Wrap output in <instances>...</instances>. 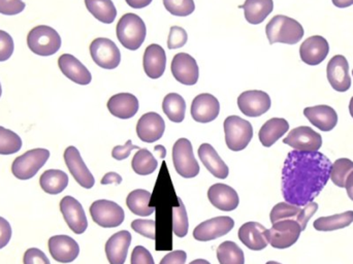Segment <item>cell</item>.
<instances>
[{
  "label": "cell",
  "mask_w": 353,
  "mask_h": 264,
  "mask_svg": "<svg viewBox=\"0 0 353 264\" xmlns=\"http://www.w3.org/2000/svg\"><path fill=\"white\" fill-rule=\"evenodd\" d=\"M332 164L319 151L290 152L282 168V195L286 203L299 207L313 203L331 178Z\"/></svg>",
  "instance_id": "6da1fadb"
},
{
  "label": "cell",
  "mask_w": 353,
  "mask_h": 264,
  "mask_svg": "<svg viewBox=\"0 0 353 264\" xmlns=\"http://www.w3.org/2000/svg\"><path fill=\"white\" fill-rule=\"evenodd\" d=\"M265 33L270 45L276 43L296 45L304 37V28L294 19L283 14H277L268 23Z\"/></svg>",
  "instance_id": "7a4b0ae2"
},
{
  "label": "cell",
  "mask_w": 353,
  "mask_h": 264,
  "mask_svg": "<svg viewBox=\"0 0 353 264\" xmlns=\"http://www.w3.org/2000/svg\"><path fill=\"white\" fill-rule=\"evenodd\" d=\"M116 33L120 43L125 49L137 51L140 49L146 39V25L138 14L128 12L120 19Z\"/></svg>",
  "instance_id": "3957f363"
},
{
  "label": "cell",
  "mask_w": 353,
  "mask_h": 264,
  "mask_svg": "<svg viewBox=\"0 0 353 264\" xmlns=\"http://www.w3.org/2000/svg\"><path fill=\"white\" fill-rule=\"evenodd\" d=\"M27 45L32 53L48 57L59 51L61 48V37L52 27L39 25L28 33Z\"/></svg>",
  "instance_id": "277c9868"
},
{
  "label": "cell",
  "mask_w": 353,
  "mask_h": 264,
  "mask_svg": "<svg viewBox=\"0 0 353 264\" xmlns=\"http://www.w3.org/2000/svg\"><path fill=\"white\" fill-rule=\"evenodd\" d=\"M50 158L47 149H32L19 156L12 162V172L18 180L27 181L32 179L39 170L45 165Z\"/></svg>",
  "instance_id": "5b68a950"
},
{
  "label": "cell",
  "mask_w": 353,
  "mask_h": 264,
  "mask_svg": "<svg viewBox=\"0 0 353 264\" xmlns=\"http://www.w3.org/2000/svg\"><path fill=\"white\" fill-rule=\"evenodd\" d=\"M223 125L228 149L234 152L246 149L253 137V128L250 122L239 116H230L226 118Z\"/></svg>",
  "instance_id": "8992f818"
},
{
  "label": "cell",
  "mask_w": 353,
  "mask_h": 264,
  "mask_svg": "<svg viewBox=\"0 0 353 264\" xmlns=\"http://www.w3.org/2000/svg\"><path fill=\"white\" fill-rule=\"evenodd\" d=\"M302 227L294 220H281L273 224L265 232L268 243L275 249H288L294 246L300 238Z\"/></svg>",
  "instance_id": "52a82bcc"
},
{
  "label": "cell",
  "mask_w": 353,
  "mask_h": 264,
  "mask_svg": "<svg viewBox=\"0 0 353 264\" xmlns=\"http://www.w3.org/2000/svg\"><path fill=\"white\" fill-rule=\"evenodd\" d=\"M319 210V205L316 203H310L305 207L290 205L288 203H279L273 207L270 214V220L272 224L281 220H294L300 224L302 230H306L309 220L314 216Z\"/></svg>",
  "instance_id": "ba28073f"
},
{
  "label": "cell",
  "mask_w": 353,
  "mask_h": 264,
  "mask_svg": "<svg viewBox=\"0 0 353 264\" xmlns=\"http://www.w3.org/2000/svg\"><path fill=\"white\" fill-rule=\"evenodd\" d=\"M173 162L176 174L192 179L199 174V165L193 154L192 145L187 139H180L173 147Z\"/></svg>",
  "instance_id": "9c48e42d"
},
{
  "label": "cell",
  "mask_w": 353,
  "mask_h": 264,
  "mask_svg": "<svg viewBox=\"0 0 353 264\" xmlns=\"http://www.w3.org/2000/svg\"><path fill=\"white\" fill-rule=\"evenodd\" d=\"M90 215L97 225L103 228H115L123 223L125 214L118 203L107 199L94 201L90 207Z\"/></svg>",
  "instance_id": "30bf717a"
},
{
  "label": "cell",
  "mask_w": 353,
  "mask_h": 264,
  "mask_svg": "<svg viewBox=\"0 0 353 264\" xmlns=\"http://www.w3.org/2000/svg\"><path fill=\"white\" fill-rule=\"evenodd\" d=\"M93 61L105 70H115L121 62V53L117 45L111 39L99 37L90 45Z\"/></svg>",
  "instance_id": "8fae6325"
},
{
  "label": "cell",
  "mask_w": 353,
  "mask_h": 264,
  "mask_svg": "<svg viewBox=\"0 0 353 264\" xmlns=\"http://www.w3.org/2000/svg\"><path fill=\"white\" fill-rule=\"evenodd\" d=\"M271 97L265 91H245L238 99V107L243 115L256 118L271 109Z\"/></svg>",
  "instance_id": "7c38bea8"
},
{
  "label": "cell",
  "mask_w": 353,
  "mask_h": 264,
  "mask_svg": "<svg viewBox=\"0 0 353 264\" xmlns=\"http://www.w3.org/2000/svg\"><path fill=\"white\" fill-rule=\"evenodd\" d=\"M234 226L232 218L228 216L212 218L197 225L193 230V238L199 242H209L225 236Z\"/></svg>",
  "instance_id": "4fadbf2b"
},
{
  "label": "cell",
  "mask_w": 353,
  "mask_h": 264,
  "mask_svg": "<svg viewBox=\"0 0 353 264\" xmlns=\"http://www.w3.org/2000/svg\"><path fill=\"white\" fill-rule=\"evenodd\" d=\"M283 143L296 151L314 152L323 145V137L309 126H300L288 133Z\"/></svg>",
  "instance_id": "5bb4252c"
},
{
  "label": "cell",
  "mask_w": 353,
  "mask_h": 264,
  "mask_svg": "<svg viewBox=\"0 0 353 264\" xmlns=\"http://www.w3.org/2000/svg\"><path fill=\"white\" fill-rule=\"evenodd\" d=\"M64 161L74 176L76 182L85 189H91L94 186V176L85 164L84 160L81 157L80 152L74 145H70L64 152Z\"/></svg>",
  "instance_id": "9a60e30c"
},
{
  "label": "cell",
  "mask_w": 353,
  "mask_h": 264,
  "mask_svg": "<svg viewBox=\"0 0 353 264\" xmlns=\"http://www.w3.org/2000/svg\"><path fill=\"white\" fill-rule=\"evenodd\" d=\"M174 78L181 84L193 86L199 78V68L196 60L187 53H178L174 56L171 65Z\"/></svg>",
  "instance_id": "2e32d148"
},
{
  "label": "cell",
  "mask_w": 353,
  "mask_h": 264,
  "mask_svg": "<svg viewBox=\"0 0 353 264\" xmlns=\"http://www.w3.org/2000/svg\"><path fill=\"white\" fill-rule=\"evenodd\" d=\"M60 211L68 227L76 234H82L88 227L86 214L82 205L72 196H65L60 201Z\"/></svg>",
  "instance_id": "e0dca14e"
},
{
  "label": "cell",
  "mask_w": 353,
  "mask_h": 264,
  "mask_svg": "<svg viewBox=\"0 0 353 264\" xmlns=\"http://www.w3.org/2000/svg\"><path fill=\"white\" fill-rule=\"evenodd\" d=\"M327 80L338 92H346L352 86L350 64L344 56L336 55L330 60L327 68Z\"/></svg>",
  "instance_id": "ac0fdd59"
},
{
  "label": "cell",
  "mask_w": 353,
  "mask_h": 264,
  "mask_svg": "<svg viewBox=\"0 0 353 264\" xmlns=\"http://www.w3.org/2000/svg\"><path fill=\"white\" fill-rule=\"evenodd\" d=\"M48 246H49L50 254L57 263H72L80 254V247L78 243L74 238L64 234L50 238Z\"/></svg>",
  "instance_id": "d6986e66"
},
{
  "label": "cell",
  "mask_w": 353,
  "mask_h": 264,
  "mask_svg": "<svg viewBox=\"0 0 353 264\" xmlns=\"http://www.w3.org/2000/svg\"><path fill=\"white\" fill-rule=\"evenodd\" d=\"M191 116L199 123H210L219 115L220 103L209 93L197 95L191 103Z\"/></svg>",
  "instance_id": "ffe728a7"
},
{
  "label": "cell",
  "mask_w": 353,
  "mask_h": 264,
  "mask_svg": "<svg viewBox=\"0 0 353 264\" xmlns=\"http://www.w3.org/2000/svg\"><path fill=\"white\" fill-rule=\"evenodd\" d=\"M330 52V45L325 37L313 35L301 45V59L308 65L315 66L325 61Z\"/></svg>",
  "instance_id": "44dd1931"
},
{
  "label": "cell",
  "mask_w": 353,
  "mask_h": 264,
  "mask_svg": "<svg viewBox=\"0 0 353 264\" xmlns=\"http://www.w3.org/2000/svg\"><path fill=\"white\" fill-rule=\"evenodd\" d=\"M165 130V120L154 112L143 115L137 124V134L145 143H152L159 141L163 137Z\"/></svg>",
  "instance_id": "7402d4cb"
},
{
  "label": "cell",
  "mask_w": 353,
  "mask_h": 264,
  "mask_svg": "<svg viewBox=\"0 0 353 264\" xmlns=\"http://www.w3.org/2000/svg\"><path fill=\"white\" fill-rule=\"evenodd\" d=\"M208 199L214 207L223 212L234 211L240 203L236 191L222 183L210 187L208 190Z\"/></svg>",
  "instance_id": "603a6c76"
},
{
  "label": "cell",
  "mask_w": 353,
  "mask_h": 264,
  "mask_svg": "<svg viewBox=\"0 0 353 264\" xmlns=\"http://www.w3.org/2000/svg\"><path fill=\"white\" fill-rule=\"evenodd\" d=\"M58 65L62 74L70 79L76 84L85 85L90 84L92 81V76L88 68L74 56L70 54H63L58 59Z\"/></svg>",
  "instance_id": "cb8c5ba5"
},
{
  "label": "cell",
  "mask_w": 353,
  "mask_h": 264,
  "mask_svg": "<svg viewBox=\"0 0 353 264\" xmlns=\"http://www.w3.org/2000/svg\"><path fill=\"white\" fill-rule=\"evenodd\" d=\"M132 240V234L128 230H121L108 240L105 244V254L110 264L125 263Z\"/></svg>",
  "instance_id": "d4e9b609"
},
{
  "label": "cell",
  "mask_w": 353,
  "mask_h": 264,
  "mask_svg": "<svg viewBox=\"0 0 353 264\" xmlns=\"http://www.w3.org/2000/svg\"><path fill=\"white\" fill-rule=\"evenodd\" d=\"M143 66L149 78L153 80L161 78L167 66V55L163 48L157 43L148 45L145 50Z\"/></svg>",
  "instance_id": "484cf974"
},
{
  "label": "cell",
  "mask_w": 353,
  "mask_h": 264,
  "mask_svg": "<svg viewBox=\"0 0 353 264\" xmlns=\"http://www.w3.org/2000/svg\"><path fill=\"white\" fill-rule=\"evenodd\" d=\"M108 110L119 119H130L139 112V99L132 93H119L113 95L108 101Z\"/></svg>",
  "instance_id": "4316f807"
},
{
  "label": "cell",
  "mask_w": 353,
  "mask_h": 264,
  "mask_svg": "<svg viewBox=\"0 0 353 264\" xmlns=\"http://www.w3.org/2000/svg\"><path fill=\"white\" fill-rule=\"evenodd\" d=\"M304 115L315 128L321 132H331L338 124V115L329 105H316L304 110Z\"/></svg>",
  "instance_id": "83f0119b"
},
{
  "label": "cell",
  "mask_w": 353,
  "mask_h": 264,
  "mask_svg": "<svg viewBox=\"0 0 353 264\" xmlns=\"http://www.w3.org/2000/svg\"><path fill=\"white\" fill-rule=\"evenodd\" d=\"M265 230L267 228L261 223L247 222L239 230V238L250 250H263L269 244L265 236Z\"/></svg>",
  "instance_id": "f1b7e54d"
},
{
  "label": "cell",
  "mask_w": 353,
  "mask_h": 264,
  "mask_svg": "<svg viewBox=\"0 0 353 264\" xmlns=\"http://www.w3.org/2000/svg\"><path fill=\"white\" fill-rule=\"evenodd\" d=\"M199 157L203 165L216 178L224 180L230 174L228 166L218 155L216 150L210 143H203L199 148Z\"/></svg>",
  "instance_id": "f546056e"
},
{
  "label": "cell",
  "mask_w": 353,
  "mask_h": 264,
  "mask_svg": "<svg viewBox=\"0 0 353 264\" xmlns=\"http://www.w3.org/2000/svg\"><path fill=\"white\" fill-rule=\"evenodd\" d=\"M290 130V124L282 118H272L268 120L259 132V141L263 147L270 148L279 141Z\"/></svg>",
  "instance_id": "4dcf8cb0"
},
{
  "label": "cell",
  "mask_w": 353,
  "mask_h": 264,
  "mask_svg": "<svg viewBox=\"0 0 353 264\" xmlns=\"http://www.w3.org/2000/svg\"><path fill=\"white\" fill-rule=\"evenodd\" d=\"M244 10L245 19L252 25H259L273 12V0H246L241 6Z\"/></svg>",
  "instance_id": "1f68e13d"
},
{
  "label": "cell",
  "mask_w": 353,
  "mask_h": 264,
  "mask_svg": "<svg viewBox=\"0 0 353 264\" xmlns=\"http://www.w3.org/2000/svg\"><path fill=\"white\" fill-rule=\"evenodd\" d=\"M39 185L48 194H60L68 187V176L60 170H48L41 174Z\"/></svg>",
  "instance_id": "d6a6232c"
},
{
  "label": "cell",
  "mask_w": 353,
  "mask_h": 264,
  "mask_svg": "<svg viewBox=\"0 0 353 264\" xmlns=\"http://www.w3.org/2000/svg\"><path fill=\"white\" fill-rule=\"evenodd\" d=\"M151 196L152 195L149 191L144 190V189H137L128 194V199H126V205L134 215L146 217V216L152 215L155 212V207H149Z\"/></svg>",
  "instance_id": "836d02e7"
},
{
  "label": "cell",
  "mask_w": 353,
  "mask_h": 264,
  "mask_svg": "<svg viewBox=\"0 0 353 264\" xmlns=\"http://www.w3.org/2000/svg\"><path fill=\"white\" fill-rule=\"evenodd\" d=\"M87 10L97 20L112 24L117 17V10L112 0H85Z\"/></svg>",
  "instance_id": "e575fe53"
},
{
  "label": "cell",
  "mask_w": 353,
  "mask_h": 264,
  "mask_svg": "<svg viewBox=\"0 0 353 264\" xmlns=\"http://www.w3.org/2000/svg\"><path fill=\"white\" fill-rule=\"evenodd\" d=\"M352 222L353 211H347L338 215L319 218L315 220L313 226L317 232H334L348 227Z\"/></svg>",
  "instance_id": "d590c367"
},
{
  "label": "cell",
  "mask_w": 353,
  "mask_h": 264,
  "mask_svg": "<svg viewBox=\"0 0 353 264\" xmlns=\"http://www.w3.org/2000/svg\"><path fill=\"white\" fill-rule=\"evenodd\" d=\"M163 113L174 123H181L186 113V103L185 99L178 93H170L163 99Z\"/></svg>",
  "instance_id": "8d00e7d4"
},
{
  "label": "cell",
  "mask_w": 353,
  "mask_h": 264,
  "mask_svg": "<svg viewBox=\"0 0 353 264\" xmlns=\"http://www.w3.org/2000/svg\"><path fill=\"white\" fill-rule=\"evenodd\" d=\"M132 166L136 174L149 176L157 170L159 162L149 150L140 149L132 158Z\"/></svg>",
  "instance_id": "74e56055"
},
{
  "label": "cell",
  "mask_w": 353,
  "mask_h": 264,
  "mask_svg": "<svg viewBox=\"0 0 353 264\" xmlns=\"http://www.w3.org/2000/svg\"><path fill=\"white\" fill-rule=\"evenodd\" d=\"M217 259L220 264H245L244 252L232 241H226L218 247Z\"/></svg>",
  "instance_id": "f35d334b"
},
{
  "label": "cell",
  "mask_w": 353,
  "mask_h": 264,
  "mask_svg": "<svg viewBox=\"0 0 353 264\" xmlns=\"http://www.w3.org/2000/svg\"><path fill=\"white\" fill-rule=\"evenodd\" d=\"M353 172V161L348 158H340L332 164L331 179L336 186L345 188L346 181Z\"/></svg>",
  "instance_id": "ab89813d"
},
{
  "label": "cell",
  "mask_w": 353,
  "mask_h": 264,
  "mask_svg": "<svg viewBox=\"0 0 353 264\" xmlns=\"http://www.w3.org/2000/svg\"><path fill=\"white\" fill-rule=\"evenodd\" d=\"M22 139L12 130L0 126V155H12L20 151Z\"/></svg>",
  "instance_id": "60d3db41"
},
{
  "label": "cell",
  "mask_w": 353,
  "mask_h": 264,
  "mask_svg": "<svg viewBox=\"0 0 353 264\" xmlns=\"http://www.w3.org/2000/svg\"><path fill=\"white\" fill-rule=\"evenodd\" d=\"M178 199L179 207L173 209V232L178 238H184L188 234V216L184 203L180 197Z\"/></svg>",
  "instance_id": "b9f144b4"
},
{
  "label": "cell",
  "mask_w": 353,
  "mask_h": 264,
  "mask_svg": "<svg viewBox=\"0 0 353 264\" xmlns=\"http://www.w3.org/2000/svg\"><path fill=\"white\" fill-rule=\"evenodd\" d=\"M165 8L170 14L176 17H187L195 10L193 0H163Z\"/></svg>",
  "instance_id": "7bdbcfd3"
},
{
  "label": "cell",
  "mask_w": 353,
  "mask_h": 264,
  "mask_svg": "<svg viewBox=\"0 0 353 264\" xmlns=\"http://www.w3.org/2000/svg\"><path fill=\"white\" fill-rule=\"evenodd\" d=\"M188 41V34L186 30L180 26H172L168 39V48L170 50L180 49L184 47Z\"/></svg>",
  "instance_id": "ee69618b"
},
{
  "label": "cell",
  "mask_w": 353,
  "mask_h": 264,
  "mask_svg": "<svg viewBox=\"0 0 353 264\" xmlns=\"http://www.w3.org/2000/svg\"><path fill=\"white\" fill-rule=\"evenodd\" d=\"M155 221L154 220H142L138 219L132 221V228L134 232H138L141 236L145 238L155 240Z\"/></svg>",
  "instance_id": "f6af8a7d"
},
{
  "label": "cell",
  "mask_w": 353,
  "mask_h": 264,
  "mask_svg": "<svg viewBox=\"0 0 353 264\" xmlns=\"http://www.w3.org/2000/svg\"><path fill=\"white\" fill-rule=\"evenodd\" d=\"M14 43L12 37L6 31L0 30V62L6 61L14 53Z\"/></svg>",
  "instance_id": "bcb514c9"
},
{
  "label": "cell",
  "mask_w": 353,
  "mask_h": 264,
  "mask_svg": "<svg viewBox=\"0 0 353 264\" xmlns=\"http://www.w3.org/2000/svg\"><path fill=\"white\" fill-rule=\"evenodd\" d=\"M26 8L23 0H0V14L14 16L20 14Z\"/></svg>",
  "instance_id": "7dc6e473"
},
{
  "label": "cell",
  "mask_w": 353,
  "mask_h": 264,
  "mask_svg": "<svg viewBox=\"0 0 353 264\" xmlns=\"http://www.w3.org/2000/svg\"><path fill=\"white\" fill-rule=\"evenodd\" d=\"M24 264H51L47 255L37 248H30L26 250L23 257Z\"/></svg>",
  "instance_id": "c3c4849f"
},
{
  "label": "cell",
  "mask_w": 353,
  "mask_h": 264,
  "mask_svg": "<svg viewBox=\"0 0 353 264\" xmlns=\"http://www.w3.org/2000/svg\"><path fill=\"white\" fill-rule=\"evenodd\" d=\"M132 264H155L152 255L145 247L137 246L132 251Z\"/></svg>",
  "instance_id": "681fc988"
},
{
  "label": "cell",
  "mask_w": 353,
  "mask_h": 264,
  "mask_svg": "<svg viewBox=\"0 0 353 264\" xmlns=\"http://www.w3.org/2000/svg\"><path fill=\"white\" fill-rule=\"evenodd\" d=\"M141 149L138 145H132V141L130 139H128L126 141L125 145H116L114 148L113 151H112V156H113L114 159L121 160L126 159V158L130 157V153H132V150Z\"/></svg>",
  "instance_id": "f907efd6"
},
{
  "label": "cell",
  "mask_w": 353,
  "mask_h": 264,
  "mask_svg": "<svg viewBox=\"0 0 353 264\" xmlns=\"http://www.w3.org/2000/svg\"><path fill=\"white\" fill-rule=\"evenodd\" d=\"M12 227L10 222L4 218L0 217V250L8 246L12 238Z\"/></svg>",
  "instance_id": "816d5d0a"
},
{
  "label": "cell",
  "mask_w": 353,
  "mask_h": 264,
  "mask_svg": "<svg viewBox=\"0 0 353 264\" xmlns=\"http://www.w3.org/2000/svg\"><path fill=\"white\" fill-rule=\"evenodd\" d=\"M187 254L185 251L176 250L165 255L161 261V264H185Z\"/></svg>",
  "instance_id": "f5cc1de1"
},
{
  "label": "cell",
  "mask_w": 353,
  "mask_h": 264,
  "mask_svg": "<svg viewBox=\"0 0 353 264\" xmlns=\"http://www.w3.org/2000/svg\"><path fill=\"white\" fill-rule=\"evenodd\" d=\"M122 182V176L116 172H108L103 179H101V185L115 184L120 185Z\"/></svg>",
  "instance_id": "db71d44e"
},
{
  "label": "cell",
  "mask_w": 353,
  "mask_h": 264,
  "mask_svg": "<svg viewBox=\"0 0 353 264\" xmlns=\"http://www.w3.org/2000/svg\"><path fill=\"white\" fill-rule=\"evenodd\" d=\"M126 3L132 8H136V10H141V8H146V6H150L151 2L153 0H125Z\"/></svg>",
  "instance_id": "11a10c76"
},
{
  "label": "cell",
  "mask_w": 353,
  "mask_h": 264,
  "mask_svg": "<svg viewBox=\"0 0 353 264\" xmlns=\"http://www.w3.org/2000/svg\"><path fill=\"white\" fill-rule=\"evenodd\" d=\"M345 188L346 191H347L348 196L353 201V172L348 176L347 181H346Z\"/></svg>",
  "instance_id": "9f6ffc18"
},
{
  "label": "cell",
  "mask_w": 353,
  "mask_h": 264,
  "mask_svg": "<svg viewBox=\"0 0 353 264\" xmlns=\"http://www.w3.org/2000/svg\"><path fill=\"white\" fill-rule=\"evenodd\" d=\"M332 1H333L334 6L339 8H346L353 4V0H332Z\"/></svg>",
  "instance_id": "6f0895ef"
},
{
  "label": "cell",
  "mask_w": 353,
  "mask_h": 264,
  "mask_svg": "<svg viewBox=\"0 0 353 264\" xmlns=\"http://www.w3.org/2000/svg\"><path fill=\"white\" fill-rule=\"evenodd\" d=\"M189 264H211L209 261H205V259H196V261H191Z\"/></svg>",
  "instance_id": "680465c9"
},
{
  "label": "cell",
  "mask_w": 353,
  "mask_h": 264,
  "mask_svg": "<svg viewBox=\"0 0 353 264\" xmlns=\"http://www.w3.org/2000/svg\"><path fill=\"white\" fill-rule=\"evenodd\" d=\"M350 115H352V117L353 118V97H352V101H350Z\"/></svg>",
  "instance_id": "91938a15"
},
{
  "label": "cell",
  "mask_w": 353,
  "mask_h": 264,
  "mask_svg": "<svg viewBox=\"0 0 353 264\" xmlns=\"http://www.w3.org/2000/svg\"><path fill=\"white\" fill-rule=\"evenodd\" d=\"M265 264H281V263H276V261H268V263Z\"/></svg>",
  "instance_id": "94428289"
},
{
  "label": "cell",
  "mask_w": 353,
  "mask_h": 264,
  "mask_svg": "<svg viewBox=\"0 0 353 264\" xmlns=\"http://www.w3.org/2000/svg\"><path fill=\"white\" fill-rule=\"evenodd\" d=\"M2 94V89H1V85H0V97H1Z\"/></svg>",
  "instance_id": "6125c7cd"
},
{
  "label": "cell",
  "mask_w": 353,
  "mask_h": 264,
  "mask_svg": "<svg viewBox=\"0 0 353 264\" xmlns=\"http://www.w3.org/2000/svg\"><path fill=\"white\" fill-rule=\"evenodd\" d=\"M352 74H353V70H352Z\"/></svg>",
  "instance_id": "be15d7a7"
}]
</instances>
